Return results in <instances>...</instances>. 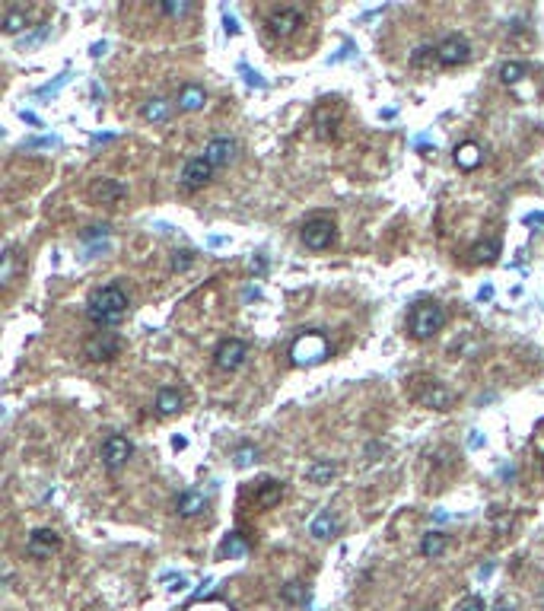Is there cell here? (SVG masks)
<instances>
[{
    "instance_id": "obj_1",
    "label": "cell",
    "mask_w": 544,
    "mask_h": 611,
    "mask_svg": "<svg viewBox=\"0 0 544 611\" xmlns=\"http://www.w3.org/2000/svg\"><path fill=\"white\" fill-rule=\"evenodd\" d=\"M86 315H90V322L99 325V328H115V325L128 315V293H124L118 284L99 286V290H93L90 299H86Z\"/></svg>"
},
{
    "instance_id": "obj_2",
    "label": "cell",
    "mask_w": 544,
    "mask_h": 611,
    "mask_svg": "<svg viewBox=\"0 0 544 611\" xmlns=\"http://www.w3.org/2000/svg\"><path fill=\"white\" fill-rule=\"evenodd\" d=\"M446 325V309L436 299H420L414 309L408 312V334L414 341H427Z\"/></svg>"
},
{
    "instance_id": "obj_3",
    "label": "cell",
    "mask_w": 544,
    "mask_h": 611,
    "mask_svg": "<svg viewBox=\"0 0 544 611\" xmlns=\"http://www.w3.org/2000/svg\"><path fill=\"white\" fill-rule=\"evenodd\" d=\"M325 356H328V341L321 331H306V334H300L293 341V347H290L293 366H315V363H321Z\"/></svg>"
},
{
    "instance_id": "obj_4",
    "label": "cell",
    "mask_w": 544,
    "mask_h": 611,
    "mask_svg": "<svg viewBox=\"0 0 544 611\" xmlns=\"http://www.w3.org/2000/svg\"><path fill=\"white\" fill-rule=\"evenodd\" d=\"M410 398L423 407H433V411H449L452 407V392L436 379H414L410 382Z\"/></svg>"
},
{
    "instance_id": "obj_5",
    "label": "cell",
    "mask_w": 544,
    "mask_h": 611,
    "mask_svg": "<svg viewBox=\"0 0 544 611\" xmlns=\"http://www.w3.org/2000/svg\"><path fill=\"white\" fill-rule=\"evenodd\" d=\"M302 245L312 248V252H325L334 239H338V226H334L331 216H309L302 223Z\"/></svg>"
},
{
    "instance_id": "obj_6",
    "label": "cell",
    "mask_w": 544,
    "mask_h": 611,
    "mask_svg": "<svg viewBox=\"0 0 544 611\" xmlns=\"http://www.w3.org/2000/svg\"><path fill=\"white\" fill-rule=\"evenodd\" d=\"M245 360H249V344L239 341V337H226L213 350V366L223 369V373H236Z\"/></svg>"
},
{
    "instance_id": "obj_7",
    "label": "cell",
    "mask_w": 544,
    "mask_h": 611,
    "mask_svg": "<svg viewBox=\"0 0 544 611\" xmlns=\"http://www.w3.org/2000/svg\"><path fill=\"white\" fill-rule=\"evenodd\" d=\"M83 354L96 363H105V360H115L122 354V337L112 334V331H96L90 341L83 344Z\"/></svg>"
},
{
    "instance_id": "obj_8",
    "label": "cell",
    "mask_w": 544,
    "mask_h": 611,
    "mask_svg": "<svg viewBox=\"0 0 544 611\" xmlns=\"http://www.w3.org/2000/svg\"><path fill=\"white\" fill-rule=\"evenodd\" d=\"M436 57H439L442 67H459V64H465L471 57V45L461 35H446L436 45Z\"/></svg>"
},
{
    "instance_id": "obj_9",
    "label": "cell",
    "mask_w": 544,
    "mask_h": 611,
    "mask_svg": "<svg viewBox=\"0 0 544 611\" xmlns=\"http://www.w3.org/2000/svg\"><path fill=\"white\" fill-rule=\"evenodd\" d=\"M211 175H213V165L207 163L204 156L188 159V163L182 165V175H179L182 191H198V188H204V185L211 182Z\"/></svg>"
},
{
    "instance_id": "obj_10",
    "label": "cell",
    "mask_w": 544,
    "mask_h": 611,
    "mask_svg": "<svg viewBox=\"0 0 544 611\" xmlns=\"http://www.w3.org/2000/svg\"><path fill=\"white\" fill-rule=\"evenodd\" d=\"M61 547V535L54 528H35L26 538V554L35 560H48Z\"/></svg>"
},
{
    "instance_id": "obj_11",
    "label": "cell",
    "mask_w": 544,
    "mask_h": 611,
    "mask_svg": "<svg viewBox=\"0 0 544 611\" xmlns=\"http://www.w3.org/2000/svg\"><path fill=\"white\" fill-rule=\"evenodd\" d=\"M131 452H134V446H131L122 433H112V436H105V443H102V465L109 471H118L122 465H128Z\"/></svg>"
},
{
    "instance_id": "obj_12",
    "label": "cell",
    "mask_w": 544,
    "mask_h": 611,
    "mask_svg": "<svg viewBox=\"0 0 544 611\" xmlns=\"http://www.w3.org/2000/svg\"><path fill=\"white\" fill-rule=\"evenodd\" d=\"M268 25H271V32L274 35H280V38H290L296 29L302 25V10H296V6H283V10H274L268 16Z\"/></svg>"
},
{
    "instance_id": "obj_13",
    "label": "cell",
    "mask_w": 544,
    "mask_h": 611,
    "mask_svg": "<svg viewBox=\"0 0 544 611\" xmlns=\"http://www.w3.org/2000/svg\"><path fill=\"white\" fill-rule=\"evenodd\" d=\"M341 124V105L338 99H321L319 105H315V127H319L321 137H331L334 131H338Z\"/></svg>"
},
{
    "instance_id": "obj_14",
    "label": "cell",
    "mask_w": 544,
    "mask_h": 611,
    "mask_svg": "<svg viewBox=\"0 0 544 611\" xmlns=\"http://www.w3.org/2000/svg\"><path fill=\"white\" fill-rule=\"evenodd\" d=\"M204 159L213 165V169H223L236 159V140L232 137H213L211 144L204 146Z\"/></svg>"
},
{
    "instance_id": "obj_15",
    "label": "cell",
    "mask_w": 544,
    "mask_h": 611,
    "mask_svg": "<svg viewBox=\"0 0 544 611\" xmlns=\"http://www.w3.org/2000/svg\"><path fill=\"white\" fill-rule=\"evenodd\" d=\"M124 194H128V188L122 182H115V178H96L90 185V197L96 204H118Z\"/></svg>"
},
{
    "instance_id": "obj_16",
    "label": "cell",
    "mask_w": 544,
    "mask_h": 611,
    "mask_svg": "<svg viewBox=\"0 0 544 611\" xmlns=\"http://www.w3.org/2000/svg\"><path fill=\"white\" fill-rule=\"evenodd\" d=\"M338 532H341V519L334 516V509H321V513H315V519L309 522V535L319 541L334 538Z\"/></svg>"
},
{
    "instance_id": "obj_17",
    "label": "cell",
    "mask_w": 544,
    "mask_h": 611,
    "mask_svg": "<svg viewBox=\"0 0 544 611\" xmlns=\"http://www.w3.org/2000/svg\"><path fill=\"white\" fill-rule=\"evenodd\" d=\"M334 477H338V462H331V458H315L312 465H306V481L315 487H325Z\"/></svg>"
},
{
    "instance_id": "obj_18",
    "label": "cell",
    "mask_w": 544,
    "mask_h": 611,
    "mask_svg": "<svg viewBox=\"0 0 544 611\" xmlns=\"http://www.w3.org/2000/svg\"><path fill=\"white\" fill-rule=\"evenodd\" d=\"M207 509V496L198 494V490H182L179 496H175V513L185 516V519H191V516H201Z\"/></svg>"
},
{
    "instance_id": "obj_19",
    "label": "cell",
    "mask_w": 544,
    "mask_h": 611,
    "mask_svg": "<svg viewBox=\"0 0 544 611\" xmlns=\"http://www.w3.org/2000/svg\"><path fill=\"white\" fill-rule=\"evenodd\" d=\"M480 163H484V150H480L474 140H465V144L455 146V165H459V169L471 172V169H478Z\"/></svg>"
},
{
    "instance_id": "obj_20",
    "label": "cell",
    "mask_w": 544,
    "mask_h": 611,
    "mask_svg": "<svg viewBox=\"0 0 544 611\" xmlns=\"http://www.w3.org/2000/svg\"><path fill=\"white\" fill-rule=\"evenodd\" d=\"M207 102V93L204 86H198V83H188V86H182L179 93V108L182 112H201Z\"/></svg>"
},
{
    "instance_id": "obj_21",
    "label": "cell",
    "mask_w": 544,
    "mask_h": 611,
    "mask_svg": "<svg viewBox=\"0 0 544 611\" xmlns=\"http://www.w3.org/2000/svg\"><path fill=\"white\" fill-rule=\"evenodd\" d=\"M499 248H503L499 239H480V242H474L468 255H471L474 264H493V261L499 258Z\"/></svg>"
},
{
    "instance_id": "obj_22",
    "label": "cell",
    "mask_w": 544,
    "mask_h": 611,
    "mask_svg": "<svg viewBox=\"0 0 544 611\" xmlns=\"http://www.w3.org/2000/svg\"><path fill=\"white\" fill-rule=\"evenodd\" d=\"M280 496H283V481H261V487L255 490V503L261 509L277 506V503H280Z\"/></svg>"
},
{
    "instance_id": "obj_23",
    "label": "cell",
    "mask_w": 544,
    "mask_h": 611,
    "mask_svg": "<svg viewBox=\"0 0 544 611\" xmlns=\"http://www.w3.org/2000/svg\"><path fill=\"white\" fill-rule=\"evenodd\" d=\"M169 115H172V105L166 99H150L141 105V118L150 124H162V121H169Z\"/></svg>"
},
{
    "instance_id": "obj_24",
    "label": "cell",
    "mask_w": 544,
    "mask_h": 611,
    "mask_svg": "<svg viewBox=\"0 0 544 611\" xmlns=\"http://www.w3.org/2000/svg\"><path fill=\"white\" fill-rule=\"evenodd\" d=\"M182 407H185V395H182L179 388H160V395H156V411L160 414H179Z\"/></svg>"
},
{
    "instance_id": "obj_25",
    "label": "cell",
    "mask_w": 544,
    "mask_h": 611,
    "mask_svg": "<svg viewBox=\"0 0 544 611\" xmlns=\"http://www.w3.org/2000/svg\"><path fill=\"white\" fill-rule=\"evenodd\" d=\"M446 547H449V535H442V532H427L420 541V554L423 557H433V560L442 557Z\"/></svg>"
},
{
    "instance_id": "obj_26",
    "label": "cell",
    "mask_w": 544,
    "mask_h": 611,
    "mask_svg": "<svg viewBox=\"0 0 544 611\" xmlns=\"http://www.w3.org/2000/svg\"><path fill=\"white\" fill-rule=\"evenodd\" d=\"M249 554V541L242 538V532H232L223 538V545H220V557H245Z\"/></svg>"
},
{
    "instance_id": "obj_27",
    "label": "cell",
    "mask_w": 544,
    "mask_h": 611,
    "mask_svg": "<svg viewBox=\"0 0 544 611\" xmlns=\"http://www.w3.org/2000/svg\"><path fill=\"white\" fill-rule=\"evenodd\" d=\"M23 29H29L26 10H10L7 16H4V32H7V35H20Z\"/></svg>"
},
{
    "instance_id": "obj_28",
    "label": "cell",
    "mask_w": 544,
    "mask_h": 611,
    "mask_svg": "<svg viewBox=\"0 0 544 611\" xmlns=\"http://www.w3.org/2000/svg\"><path fill=\"white\" fill-rule=\"evenodd\" d=\"M525 74H528V64H522V61H506L499 67V80L503 83H519Z\"/></svg>"
},
{
    "instance_id": "obj_29",
    "label": "cell",
    "mask_w": 544,
    "mask_h": 611,
    "mask_svg": "<svg viewBox=\"0 0 544 611\" xmlns=\"http://www.w3.org/2000/svg\"><path fill=\"white\" fill-rule=\"evenodd\" d=\"M232 462H236V468H249V465H255L258 462V446H252V443L236 446V452H232Z\"/></svg>"
},
{
    "instance_id": "obj_30",
    "label": "cell",
    "mask_w": 544,
    "mask_h": 611,
    "mask_svg": "<svg viewBox=\"0 0 544 611\" xmlns=\"http://www.w3.org/2000/svg\"><path fill=\"white\" fill-rule=\"evenodd\" d=\"M439 64V57H436V48H430V45H420V48L410 54V67H430V64Z\"/></svg>"
},
{
    "instance_id": "obj_31",
    "label": "cell",
    "mask_w": 544,
    "mask_h": 611,
    "mask_svg": "<svg viewBox=\"0 0 544 611\" xmlns=\"http://www.w3.org/2000/svg\"><path fill=\"white\" fill-rule=\"evenodd\" d=\"M280 595H283V602L287 605H300V602H306V586L302 583H287Z\"/></svg>"
},
{
    "instance_id": "obj_32",
    "label": "cell",
    "mask_w": 544,
    "mask_h": 611,
    "mask_svg": "<svg viewBox=\"0 0 544 611\" xmlns=\"http://www.w3.org/2000/svg\"><path fill=\"white\" fill-rule=\"evenodd\" d=\"M48 32H52V25H48V23H42L39 29L32 32V35H26V38H23V51H26V48H35V45H39V42H45V35H48Z\"/></svg>"
},
{
    "instance_id": "obj_33",
    "label": "cell",
    "mask_w": 544,
    "mask_h": 611,
    "mask_svg": "<svg viewBox=\"0 0 544 611\" xmlns=\"http://www.w3.org/2000/svg\"><path fill=\"white\" fill-rule=\"evenodd\" d=\"M191 264H194V252H188V248L175 252V258H172V267H175V271H188Z\"/></svg>"
},
{
    "instance_id": "obj_34",
    "label": "cell",
    "mask_w": 544,
    "mask_h": 611,
    "mask_svg": "<svg viewBox=\"0 0 544 611\" xmlns=\"http://www.w3.org/2000/svg\"><path fill=\"white\" fill-rule=\"evenodd\" d=\"M455 611H487V608H484V598H478V595H465L459 605H455Z\"/></svg>"
},
{
    "instance_id": "obj_35",
    "label": "cell",
    "mask_w": 544,
    "mask_h": 611,
    "mask_svg": "<svg viewBox=\"0 0 544 611\" xmlns=\"http://www.w3.org/2000/svg\"><path fill=\"white\" fill-rule=\"evenodd\" d=\"M0 280H4V286H10V280H13V252H4V271H0Z\"/></svg>"
},
{
    "instance_id": "obj_36",
    "label": "cell",
    "mask_w": 544,
    "mask_h": 611,
    "mask_svg": "<svg viewBox=\"0 0 544 611\" xmlns=\"http://www.w3.org/2000/svg\"><path fill=\"white\" fill-rule=\"evenodd\" d=\"M239 74L245 76V83H249V86H264V76L258 74V70H252V67H245V64H239Z\"/></svg>"
},
{
    "instance_id": "obj_37",
    "label": "cell",
    "mask_w": 544,
    "mask_h": 611,
    "mask_svg": "<svg viewBox=\"0 0 544 611\" xmlns=\"http://www.w3.org/2000/svg\"><path fill=\"white\" fill-rule=\"evenodd\" d=\"M109 223H96V226H90L83 233V242H90V239H105V235H109Z\"/></svg>"
},
{
    "instance_id": "obj_38",
    "label": "cell",
    "mask_w": 544,
    "mask_h": 611,
    "mask_svg": "<svg viewBox=\"0 0 544 611\" xmlns=\"http://www.w3.org/2000/svg\"><path fill=\"white\" fill-rule=\"evenodd\" d=\"M160 10L169 13V16H185L191 10V4H160Z\"/></svg>"
},
{
    "instance_id": "obj_39",
    "label": "cell",
    "mask_w": 544,
    "mask_h": 611,
    "mask_svg": "<svg viewBox=\"0 0 544 611\" xmlns=\"http://www.w3.org/2000/svg\"><path fill=\"white\" fill-rule=\"evenodd\" d=\"M67 80H71V74H61V76H58V80H54V83H48V86H42V89H39V95H54V93H58V89H61V86H64Z\"/></svg>"
},
{
    "instance_id": "obj_40",
    "label": "cell",
    "mask_w": 544,
    "mask_h": 611,
    "mask_svg": "<svg viewBox=\"0 0 544 611\" xmlns=\"http://www.w3.org/2000/svg\"><path fill=\"white\" fill-rule=\"evenodd\" d=\"M58 144H61L58 137H39V140H26L23 146H26V150H35V146H58Z\"/></svg>"
},
{
    "instance_id": "obj_41",
    "label": "cell",
    "mask_w": 544,
    "mask_h": 611,
    "mask_svg": "<svg viewBox=\"0 0 544 611\" xmlns=\"http://www.w3.org/2000/svg\"><path fill=\"white\" fill-rule=\"evenodd\" d=\"M20 118H23V121H26V124H32V127H42V118H39V115H32V112H26V108H23V112H20Z\"/></svg>"
},
{
    "instance_id": "obj_42",
    "label": "cell",
    "mask_w": 544,
    "mask_h": 611,
    "mask_svg": "<svg viewBox=\"0 0 544 611\" xmlns=\"http://www.w3.org/2000/svg\"><path fill=\"white\" fill-rule=\"evenodd\" d=\"M223 23H226V32H230V35H236V32H239V23H236V16H230V13H226V19H223Z\"/></svg>"
},
{
    "instance_id": "obj_43",
    "label": "cell",
    "mask_w": 544,
    "mask_h": 611,
    "mask_svg": "<svg viewBox=\"0 0 544 611\" xmlns=\"http://www.w3.org/2000/svg\"><path fill=\"white\" fill-rule=\"evenodd\" d=\"M538 223H544V210H541V214H528V216H525V226H538Z\"/></svg>"
},
{
    "instance_id": "obj_44",
    "label": "cell",
    "mask_w": 544,
    "mask_h": 611,
    "mask_svg": "<svg viewBox=\"0 0 544 611\" xmlns=\"http://www.w3.org/2000/svg\"><path fill=\"white\" fill-rule=\"evenodd\" d=\"M105 48H109V45H105V42H96V45H93V51H90V54H93V57H102V54H105Z\"/></svg>"
},
{
    "instance_id": "obj_45",
    "label": "cell",
    "mask_w": 544,
    "mask_h": 611,
    "mask_svg": "<svg viewBox=\"0 0 544 611\" xmlns=\"http://www.w3.org/2000/svg\"><path fill=\"white\" fill-rule=\"evenodd\" d=\"M493 611H516V608H512V602H506V598H499V602L493 605Z\"/></svg>"
},
{
    "instance_id": "obj_46",
    "label": "cell",
    "mask_w": 544,
    "mask_h": 611,
    "mask_svg": "<svg viewBox=\"0 0 544 611\" xmlns=\"http://www.w3.org/2000/svg\"><path fill=\"white\" fill-rule=\"evenodd\" d=\"M109 140H115V134H96V137H93V144H109Z\"/></svg>"
},
{
    "instance_id": "obj_47",
    "label": "cell",
    "mask_w": 544,
    "mask_h": 611,
    "mask_svg": "<svg viewBox=\"0 0 544 611\" xmlns=\"http://www.w3.org/2000/svg\"><path fill=\"white\" fill-rule=\"evenodd\" d=\"M493 296V286H480V293H478V299H490Z\"/></svg>"
},
{
    "instance_id": "obj_48",
    "label": "cell",
    "mask_w": 544,
    "mask_h": 611,
    "mask_svg": "<svg viewBox=\"0 0 544 611\" xmlns=\"http://www.w3.org/2000/svg\"><path fill=\"white\" fill-rule=\"evenodd\" d=\"M252 267H258V274H264V267H268V261H264V258H255V261H252Z\"/></svg>"
},
{
    "instance_id": "obj_49",
    "label": "cell",
    "mask_w": 544,
    "mask_h": 611,
    "mask_svg": "<svg viewBox=\"0 0 544 611\" xmlns=\"http://www.w3.org/2000/svg\"><path fill=\"white\" fill-rule=\"evenodd\" d=\"M172 446H175V449H185L188 439H185V436H175V439H172Z\"/></svg>"
},
{
    "instance_id": "obj_50",
    "label": "cell",
    "mask_w": 544,
    "mask_h": 611,
    "mask_svg": "<svg viewBox=\"0 0 544 611\" xmlns=\"http://www.w3.org/2000/svg\"><path fill=\"white\" fill-rule=\"evenodd\" d=\"M541 605H544V592H541Z\"/></svg>"
},
{
    "instance_id": "obj_51",
    "label": "cell",
    "mask_w": 544,
    "mask_h": 611,
    "mask_svg": "<svg viewBox=\"0 0 544 611\" xmlns=\"http://www.w3.org/2000/svg\"><path fill=\"white\" fill-rule=\"evenodd\" d=\"M420 611H433V608H420Z\"/></svg>"
}]
</instances>
